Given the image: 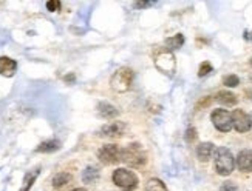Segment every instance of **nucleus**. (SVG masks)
I'll use <instances>...</instances> for the list:
<instances>
[{"instance_id":"obj_22","label":"nucleus","mask_w":252,"mask_h":191,"mask_svg":"<svg viewBox=\"0 0 252 191\" xmlns=\"http://www.w3.org/2000/svg\"><path fill=\"white\" fill-rule=\"evenodd\" d=\"M212 70H214V66H212L209 62H203V63L200 65L198 76H200V77H204V76H207V74H211Z\"/></svg>"},{"instance_id":"obj_6","label":"nucleus","mask_w":252,"mask_h":191,"mask_svg":"<svg viewBox=\"0 0 252 191\" xmlns=\"http://www.w3.org/2000/svg\"><path fill=\"white\" fill-rule=\"evenodd\" d=\"M155 66L164 74H173L177 68V62H175V55L169 50H162L155 55Z\"/></svg>"},{"instance_id":"obj_13","label":"nucleus","mask_w":252,"mask_h":191,"mask_svg":"<svg viewBox=\"0 0 252 191\" xmlns=\"http://www.w3.org/2000/svg\"><path fill=\"white\" fill-rule=\"evenodd\" d=\"M214 151H215V145L212 142H203L196 147V156H198V159L201 162L209 161L214 154Z\"/></svg>"},{"instance_id":"obj_34","label":"nucleus","mask_w":252,"mask_h":191,"mask_svg":"<svg viewBox=\"0 0 252 191\" xmlns=\"http://www.w3.org/2000/svg\"><path fill=\"white\" fill-rule=\"evenodd\" d=\"M251 119H252V117H251Z\"/></svg>"},{"instance_id":"obj_7","label":"nucleus","mask_w":252,"mask_h":191,"mask_svg":"<svg viewBox=\"0 0 252 191\" xmlns=\"http://www.w3.org/2000/svg\"><path fill=\"white\" fill-rule=\"evenodd\" d=\"M211 119H212L214 127L221 133H229L234 128L232 113H229L226 109H214L211 114Z\"/></svg>"},{"instance_id":"obj_15","label":"nucleus","mask_w":252,"mask_h":191,"mask_svg":"<svg viewBox=\"0 0 252 191\" xmlns=\"http://www.w3.org/2000/svg\"><path fill=\"white\" fill-rule=\"evenodd\" d=\"M215 100L218 104L224 105V107H234L238 102L237 96L234 93H231V91H218V94L215 96Z\"/></svg>"},{"instance_id":"obj_17","label":"nucleus","mask_w":252,"mask_h":191,"mask_svg":"<svg viewBox=\"0 0 252 191\" xmlns=\"http://www.w3.org/2000/svg\"><path fill=\"white\" fill-rule=\"evenodd\" d=\"M184 43V36L183 34H175L169 39H166V47L169 51H173V50H178L183 47Z\"/></svg>"},{"instance_id":"obj_18","label":"nucleus","mask_w":252,"mask_h":191,"mask_svg":"<svg viewBox=\"0 0 252 191\" xmlns=\"http://www.w3.org/2000/svg\"><path fill=\"white\" fill-rule=\"evenodd\" d=\"M146 191H169L166 184H164L162 181H159V179L153 177V179H149L147 184H146Z\"/></svg>"},{"instance_id":"obj_26","label":"nucleus","mask_w":252,"mask_h":191,"mask_svg":"<svg viewBox=\"0 0 252 191\" xmlns=\"http://www.w3.org/2000/svg\"><path fill=\"white\" fill-rule=\"evenodd\" d=\"M211 102H212V99L211 97H206V99H203L201 100V104H198V107H196V108H201V107H207V105H211Z\"/></svg>"},{"instance_id":"obj_11","label":"nucleus","mask_w":252,"mask_h":191,"mask_svg":"<svg viewBox=\"0 0 252 191\" xmlns=\"http://www.w3.org/2000/svg\"><path fill=\"white\" fill-rule=\"evenodd\" d=\"M17 71V62L8 55H0V76L13 77Z\"/></svg>"},{"instance_id":"obj_27","label":"nucleus","mask_w":252,"mask_h":191,"mask_svg":"<svg viewBox=\"0 0 252 191\" xmlns=\"http://www.w3.org/2000/svg\"><path fill=\"white\" fill-rule=\"evenodd\" d=\"M63 81H65V82H70V83H73V82H74V74H68V76H65V77H63Z\"/></svg>"},{"instance_id":"obj_3","label":"nucleus","mask_w":252,"mask_h":191,"mask_svg":"<svg viewBox=\"0 0 252 191\" xmlns=\"http://www.w3.org/2000/svg\"><path fill=\"white\" fill-rule=\"evenodd\" d=\"M133 77H135V73L131 68L128 66H123V68H119L113 73L112 79H110V85L115 91L118 93H126L131 88V83H133Z\"/></svg>"},{"instance_id":"obj_28","label":"nucleus","mask_w":252,"mask_h":191,"mask_svg":"<svg viewBox=\"0 0 252 191\" xmlns=\"http://www.w3.org/2000/svg\"><path fill=\"white\" fill-rule=\"evenodd\" d=\"M149 5H152V3H150V2H138V3H135L136 8H146V6H149Z\"/></svg>"},{"instance_id":"obj_32","label":"nucleus","mask_w":252,"mask_h":191,"mask_svg":"<svg viewBox=\"0 0 252 191\" xmlns=\"http://www.w3.org/2000/svg\"><path fill=\"white\" fill-rule=\"evenodd\" d=\"M251 65H252V59H251Z\"/></svg>"},{"instance_id":"obj_2","label":"nucleus","mask_w":252,"mask_h":191,"mask_svg":"<svg viewBox=\"0 0 252 191\" xmlns=\"http://www.w3.org/2000/svg\"><path fill=\"white\" fill-rule=\"evenodd\" d=\"M121 162L128 166H142L147 162V154L142 150L141 143H130L121 151Z\"/></svg>"},{"instance_id":"obj_19","label":"nucleus","mask_w":252,"mask_h":191,"mask_svg":"<svg viewBox=\"0 0 252 191\" xmlns=\"http://www.w3.org/2000/svg\"><path fill=\"white\" fill-rule=\"evenodd\" d=\"M97 177H99V171H97V168L94 166H89V168H85V171H82V181L85 184H93Z\"/></svg>"},{"instance_id":"obj_5","label":"nucleus","mask_w":252,"mask_h":191,"mask_svg":"<svg viewBox=\"0 0 252 191\" xmlns=\"http://www.w3.org/2000/svg\"><path fill=\"white\" fill-rule=\"evenodd\" d=\"M121 151L123 148H119L115 143H107L102 145L97 151V159H99L104 165H115L121 162Z\"/></svg>"},{"instance_id":"obj_33","label":"nucleus","mask_w":252,"mask_h":191,"mask_svg":"<svg viewBox=\"0 0 252 191\" xmlns=\"http://www.w3.org/2000/svg\"><path fill=\"white\" fill-rule=\"evenodd\" d=\"M251 82H252V77H251Z\"/></svg>"},{"instance_id":"obj_8","label":"nucleus","mask_w":252,"mask_h":191,"mask_svg":"<svg viewBox=\"0 0 252 191\" xmlns=\"http://www.w3.org/2000/svg\"><path fill=\"white\" fill-rule=\"evenodd\" d=\"M126 133V123L124 122H108L99 130V136L108 139H119Z\"/></svg>"},{"instance_id":"obj_23","label":"nucleus","mask_w":252,"mask_h":191,"mask_svg":"<svg viewBox=\"0 0 252 191\" xmlns=\"http://www.w3.org/2000/svg\"><path fill=\"white\" fill-rule=\"evenodd\" d=\"M47 9L50 11V13H56V11L61 9V2H59V0H48Z\"/></svg>"},{"instance_id":"obj_20","label":"nucleus","mask_w":252,"mask_h":191,"mask_svg":"<svg viewBox=\"0 0 252 191\" xmlns=\"http://www.w3.org/2000/svg\"><path fill=\"white\" fill-rule=\"evenodd\" d=\"M37 176H39V170L25 174V179H24V187L20 188V191H30V190H31V187H32V184H34V181L37 179Z\"/></svg>"},{"instance_id":"obj_21","label":"nucleus","mask_w":252,"mask_h":191,"mask_svg":"<svg viewBox=\"0 0 252 191\" xmlns=\"http://www.w3.org/2000/svg\"><path fill=\"white\" fill-rule=\"evenodd\" d=\"M223 85L227 86V88H235V86L240 85V77L235 76V74H227L223 79Z\"/></svg>"},{"instance_id":"obj_14","label":"nucleus","mask_w":252,"mask_h":191,"mask_svg":"<svg viewBox=\"0 0 252 191\" xmlns=\"http://www.w3.org/2000/svg\"><path fill=\"white\" fill-rule=\"evenodd\" d=\"M71 174L70 173H67V171H61V173H58V174H54L53 176V181H51V184H53V188L54 190H62L63 187H67L70 182H71Z\"/></svg>"},{"instance_id":"obj_16","label":"nucleus","mask_w":252,"mask_h":191,"mask_svg":"<svg viewBox=\"0 0 252 191\" xmlns=\"http://www.w3.org/2000/svg\"><path fill=\"white\" fill-rule=\"evenodd\" d=\"M61 148V142L56 140V139H50V140H45L42 142L39 147L36 148L37 153H54Z\"/></svg>"},{"instance_id":"obj_9","label":"nucleus","mask_w":252,"mask_h":191,"mask_svg":"<svg viewBox=\"0 0 252 191\" xmlns=\"http://www.w3.org/2000/svg\"><path fill=\"white\" fill-rule=\"evenodd\" d=\"M232 123L234 128L238 133H248L252 127V119L248 116L243 109H234L232 111Z\"/></svg>"},{"instance_id":"obj_25","label":"nucleus","mask_w":252,"mask_h":191,"mask_svg":"<svg viewBox=\"0 0 252 191\" xmlns=\"http://www.w3.org/2000/svg\"><path fill=\"white\" fill-rule=\"evenodd\" d=\"M220 191H238V188L234 182L227 181V182H223V185L220 187Z\"/></svg>"},{"instance_id":"obj_30","label":"nucleus","mask_w":252,"mask_h":191,"mask_svg":"<svg viewBox=\"0 0 252 191\" xmlns=\"http://www.w3.org/2000/svg\"><path fill=\"white\" fill-rule=\"evenodd\" d=\"M71 191H87L85 188H74V190H71Z\"/></svg>"},{"instance_id":"obj_10","label":"nucleus","mask_w":252,"mask_h":191,"mask_svg":"<svg viewBox=\"0 0 252 191\" xmlns=\"http://www.w3.org/2000/svg\"><path fill=\"white\" fill-rule=\"evenodd\" d=\"M235 165L240 171L243 173H252V150H242L238 153Z\"/></svg>"},{"instance_id":"obj_24","label":"nucleus","mask_w":252,"mask_h":191,"mask_svg":"<svg viewBox=\"0 0 252 191\" xmlns=\"http://www.w3.org/2000/svg\"><path fill=\"white\" fill-rule=\"evenodd\" d=\"M195 140H196V130L195 128H189L188 131H186V142L193 143Z\"/></svg>"},{"instance_id":"obj_4","label":"nucleus","mask_w":252,"mask_h":191,"mask_svg":"<svg viewBox=\"0 0 252 191\" xmlns=\"http://www.w3.org/2000/svg\"><path fill=\"white\" fill-rule=\"evenodd\" d=\"M112 179H113V184L124 191H133L138 188V184H139L138 176L133 171L127 170V168H118V170H115Z\"/></svg>"},{"instance_id":"obj_1","label":"nucleus","mask_w":252,"mask_h":191,"mask_svg":"<svg viewBox=\"0 0 252 191\" xmlns=\"http://www.w3.org/2000/svg\"><path fill=\"white\" fill-rule=\"evenodd\" d=\"M235 168V159L231 150L226 147H218L215 150V171L220 176H229Z\"/></svg>"},{"instance_id":"obj_12","label":"nucleus","mask_w":252,"mask_h":191,"mask_svg":"<svg viewBox=\"0 0 252 191\" xmlns=\"http://www.w3.org/2000/svg\"><path fill=\"white\" fill-rule=\"evenodd\" d=\"M97 114H99L102 119L108 120V119H115L119 114V109L108 102H99L97 104Z\"/></svg>"},{"instance_id":"obj_29","label":"nucleus","mask_w":252,"mask_h":191,"mask_svg":"<svg viewBox=\"0 0 252 191\" xmlns=\"http://www.w3.org/2000/svg\"><path fill=\"white\" fill-rule=\"evenodd\" d=\"M245 39H246V40H249V42H252V29L245 31Z\"/></svg>"},{"instance_id":"obj_31","label":"nucleus","mask_w":252,"mask_h":191,"mask_svg":"<svg viewBox=\"0 0 252 191\" xmlns=\"http://www.w3.org/2000/svg\"><path fill=\"white\" fill-rule=\"evenodd\" d=\"M246 96H251V99H252V91H246Z\"/></svg>"}]
</instances>
